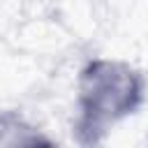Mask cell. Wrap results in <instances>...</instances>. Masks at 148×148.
Instances as JSON below:
<instances>
[{
    "instance_id": "1",
    "label": "cell",
    "mask_w": 148,
    "mask_h": 148,
    "mask_svg": "<svg viewBox=\"0 0 148 148\" xmlns=\"http://www.w3.org/2000/svg\"><path fill=\"white\" fill-rule=\"evenodd\" d=\"M143 99V79L136 69L116 60H92L79 79L76 139L83 148H95L109 125L136 111Z\"/></svg>"
},
{
    "instance_id": "2",
    "label": "cell",
    "mask_w": 148,
    "mask_h": 148,
    "mask_svg": "<svg viewBox=\"0 0 148 148\" xmlns=\"http://www.w3.org/2000/svg\"><path fill=\"white\" fill-rule=\"evenodd\" d=\"M2 148H60L51 139L32 130H12V136L0 143Z\"/></svg>"
}]
</instances>
